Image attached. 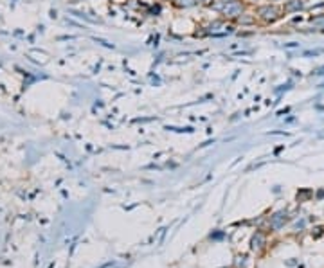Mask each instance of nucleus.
I'll use <instances>...</instances> for the list:
<instances>
[{
  "instance_id": "nucleus-3",
  "label": "nucleus",
  "mask_w": 324,
  "mask_h": 268,
  "mask_svg": "<svg viewBox=\"0 0 324 268\" xmlns=\"http://www.w3.org/2000/svg\"><path fill=\"white\" fill-rule=\"evenodd\" d=\"M234 23L238 27H254V25H259V22H257V18H256V13L252 11V9H247Z\"/></svg>"
},
{
  "instance_id": "nucleus-7",
  "label": "nucleus",
  "mask_w": 324,
  "mask_h": 268,
  "mask_svg": "<svg viewBox=\"0 0 324 268\" xmlns=\"http://www.w3.org/2000/svg\"><path fill=\"white\" fill-rule=\"evenodd\" d=\"M171 6L175 9H180V11H185V9H191V7H196V0H171Z\"/></svg>"
},
{
  "instance_id": "nucleus-1",
  "label": "nucleus",
  "mask_w": 324,
  "mask_h": 268,
  "mask_svg": "<svg viewBox=\"0 0 324 268\" xmlns=\"http://www.w3.org/2000/svg\"><path fill=\"white\" fill-rule=\"evenodd\" d=\"M254 13H256V18L259 25H274L278 20L285 17L283 13V7L279 4H274V2H267V4H259V6L254 7Z\"/></svg>"
},
{
  "instance_id": "nucleus-5",
  "label": "nucleus",
  "mask_w": 324,
  "mask_h": 268,
  "mask_svg": "<svg viewBox=\"0 0 324 268\" xmlns=\"http://www.w3.org/2000/svg\"><path fill=\"white\" fill-rule=\"evenodd\" d=\"M286 211H279V212H276L274 216H270V222H268V227L272 230H279L285 227L286 223Z\"/></svg>"
},
{
  "instance_id": "nucleus-8",
  "label": "nucleus",
  "mask_w": 324,
  "mask_h": 268,
  "mask_svg": "<svg viewBox=\"0 0 324 268\" xmlns=\"http://www.w3.org/2000/svg\"><path fill=\"white\" fill-rule=\"evenodd\" d=\"M310 22L315 25V27H324V11L323 13H313V17L310 18Z\"/></svg>"
},
{
  "instance_id": "nucleus-14",
  "label": "nucleus",
  "mask_w": 324,
  "mask_h": 268,
  "mask_svg": "<svg viewBox=\"0 0 324 268\" xmlns=\"http://www.w3.org/2000/svg\"><path fill=\"white\" fill-rule=\"evenodd\" d=\"M169 2H171V0H169Z\"/></svg>"
},
{
  "instance_id": "nucleus-12",
  "label": "nucleus",
  "mask_w": 324,
  "mask_h": 268,
  "mask_svg": "<svg viewBox=\"0 0 324 268\" xmlns=\"http://www.w3.org/2000/svg\"><path fill=\"white\" fill-rule=\"evenodd\" d=\"M116 2H124V0H116Z\"/></svg>"
},
{
  "instance_id": "nucleus-11",
  "label": "nucleus",
  "mask_w": 324,
  "mask_h": 268,
  "mask_svg": "<svg viewBox=\"0 0 324 268\" xmlns=\"http://www.w3.org/2000/svg\"><path fill=\"white\" fill-rule=\"evenodd\" d=\"M216 2H222V4H227V2H232V0H216Z\"/></svg>"
},
{
  "instance_id": "nucleus-9",
  "label": "nucleus",
  "mask_w": 324,
  "mask_h": 268,
  "mask_svg": "<svg viewBox=\"0 0 324 268\" xmlns=\"http://www.w3.org/2000/svg\"><path fill=\"white\" fill-rule=\"evenodd\" d=\"M212 2H214V0H196V6L198 7H207V9H209V7L212 6Z\"/></svg>"
},
{
  "instance_id": "nucleus-2",
  "label": "nucleus",
  "mask_w": 324,
  "mask_h": 268,
  "mask_svg": "<svg viewBox=\"0 0 324 268\" xmlns=\"http://www.w3.org/2000/svg\"><path fill=\"white\" fill-rule=\"evenodd\" d=\"M247 9H249V4H247L245 0H232V2L224 4V7H222V11H220L218 17L227 20V22L234 23L236 20L247 11Z\"/></svg>"
},
{
  "instance_id": "nucleus-4",
  "label": "nucleus",
  "mask_w": 324,
  "mask_h": 268,
  "mask_svg": "<svg viewBox=\"0 0 324 268\" xmlns=\"http://www.w3.org/2000/svg\"><path fill=\"white\" fill-rule=\"evenodd\" d=\"M281 7H283V13L285 15H294V13H299L304 9V4H302V0H285L283 4H281Z\"/></svg>"
},
{
  "instance_id": "nucleus-13",
  "label": "nucleus",
  "mask_w": 324,
  "mask_h": 268,
  "mask_svg": "<svg viewBox=\"0 0 324 268\" xmlns=\"http://www.w3.org/2000/svg\"><path fill=\"white\" fill-rule=\"evenodd\" d=\"M323 33H324V27H323Z\"/></svg>"
},
{
  "instance_id": "nucleus-6",
  "label": "nucleus",
  "mask_w": 324,
  "mask_h": 268,
  "mask_svg": "<svg viewBox=\"0 0 324 268\" xmlns=\"http://www.w3.org/2000/svg\"><path fill=\"white\" fill-rule=\"evenodd\" d=\"M265 245H267V236H265V232L257 230L251 240V250L252 252H261L263 248H265Z\"/></svg>"
},
{
  "instance_id": "nucleus-10",
  "label": "nucleus",
  "mask_w": 324,
  "mask_h": 268,
  "mask_svg": "<svg viewBox=\"0 0 324 268\" xmlns=\"http://www.w3.org/2000/svg\"><path fill=\"white\" fill-rule=\"evenodd\" d=\"M268 2H274V4H283L285 0H268Z\"/></svg>"
}]
</instances>
